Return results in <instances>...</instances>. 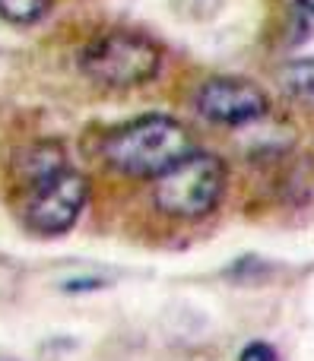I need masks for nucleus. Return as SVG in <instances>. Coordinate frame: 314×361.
Segmentation results:
<instances>
[{"mask_svg": "<svg viewBox=\"0 0 314 361\" xmlns=\"http://www.w3.org/2000/svg\"><path fill=\"white\" fill-rule=\"evenodd\" d=\"M191 152H197L191 130L178 118L159 111L124 121L102 140V159L108 162V169L127 178L159 180Z\"/></svg>", "mask_w": 314, "mask_h": 361, "instance_id": "obj_1", "label": "nucleus"}, {"mask_svg": "<svg viewBox=\"0 0 314 361\" xmlns=\"http://www.w3.org/2000/svg\"><path fill=\"white\" fill-rule=\"evenodd\" d=\"M83 76L105 89L150 86L162 73L165 54L150 35L131 29H108L92 35L76 54Z\"/></svg>", "mask_w": 314, "mask_h": 361, "instance_id": "obj_2", "label": "nucleus"}, {"mask_svg": "<svg viewBox=\"0 0 314 361\" xmlns=\"http://www.w3.org/2000/svg\"><path fill=\"white\" fill-rule=\"evenodd\" d=\"M229 184L226 162L210 152H191L152 187V203L171 219H203L219 206Z\"/></svg>", "mask_w": 314, "mask_h": 361, "instance_id": "obj_3", "label": "nucleus"}, {"mask_svg": "<svg viewBox=\"0 0 314 361\" xmlns=\"http://www.w3.org/2000/svg\"><path fill=\"white\" fill-rule=\"evenodd\" d=\"M89 200V180L73 165L25 187L23 222L32 235L57 238L80 222Z\"/></svg>", "mask_w": 314, "mask_h": 361, "instance_id": "obj_4", "label": "nucleus"}, {"mask_svg": "<svg viewBox=\"0 0 314 361\" xmlns=\"http://www.w3.org/2000/svg\"><path fill=\"white\" fill-rule=\"evenodd\" d=\"M194 111L210 124L245 127L267 118L270 95L245 76H213L194 92Z\"/></svg>", "mask_w": 314, "mask_h": 361, "instance_id": "obj_5", "label": "nucleus"}, {"mask_svg": "<svg viewBox=\"0 0 314 361\" xmlns=\"http://www.w3.org/2000/svg\"><path fill=\"white\" fill-rule=\"evenodd\" d=\"M279 82H283L292 95H298V99L314 102V57L289 61L279 70Z\"/></svg>", "mask_w": 314, "mask_h": 361, "instance_id": "obj_6", "label": "nucleus"}, {"mask_svg": "<svg viewBox=\"0 0 314 361\" xmlns=\"http://www.w3.org/2000/svg\"><path fill=\"white\" fill-rule=\"evenodd\" d=\"M51 6L54 0H0V19L10 25H35Z\"/></svg>", "mask_w": 314, "mask_h": 361, "instance_id": "obj_7", "label": "nucleus"}, {"mask_svg": "<svg viewBox=\"0 0 314 361\" xmlns=\"http://www.w3.org/2000/svg\"><path fill=\"white\" fill-rule=\"evenodd\" d=\"M238 361H279V355H277V349H273L270 343H251V345L241 349Z\"/></svg>", "mask_w": 314, "mask_h": 361, "instance_id": "obj_8", "label": "nucleus"}, {"mask_svg": "<svg viewBox=\"0 0 314 361\" xmlns=\"http://www.w3.org/2000/svg\"><path fill=\"white\" fill-rule=\"evenodd\" d=\"M296 4H298V6H302V10H305V13H311V16H314V0H296Z\"/></svg>", "mask_w": 314, "mask_h": 361, "instance_id": "obj_9", "label": "nucleus"}]
</instances>
